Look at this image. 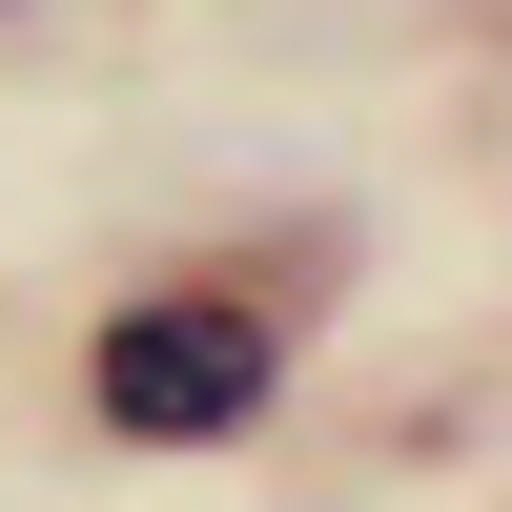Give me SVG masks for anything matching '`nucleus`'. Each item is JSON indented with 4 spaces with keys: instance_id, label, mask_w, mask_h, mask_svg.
Here are the masks:
<instances>
[{
    "instance_id": "1",
    "label": "nucleus",
    "mask_w": 512,
    "mask_h": 512,
    "mask_svg": "<svg viewBox=\"0 0 512 512\" xmlns=\"http://www.w3.org/2000/svg\"><path fill=\"white\" fill-rule=\"evenodd\" d=\"M82 410H103L123 451H226V431H267V308H205V287L123 308L103 349H82Z\"/></svg>"
}]
</instances>
